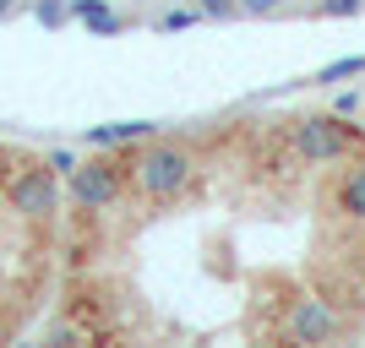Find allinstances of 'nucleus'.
Instances as JSON below:
<instances>
[{
  "label": "nucleus",
  "mask_w": 365,
  "mask_h": 348,
  "mask_svg": "<svg viewBox=\"0 0 365 348\" xmlns=\"http://www.w3.org/2000/svg\"><path fill=\"white\" fill-rule=\"evenodd\" d=\"M338 207H344V218L365 223V164L349 169V180H344V191H338Z\"/></svg>",
  "instance_id": "7"
},
{
  "label": "nucleus",
  "mask_w": 365,
  "mask_h": 348,
  "mask_svg": "<svg viewBox=\"0 0 365 348\" xmlns=\"http://www.w3.org/2000/svg\"><path fill=\"white\" fill-rule=\"evenodd\" d=\"M202 22V11H169V16H158V33H180V28H197Z\"/></svg>",
  "instance_id": "10"
},
{
  "label": "nucleus",
  "mask_w": 365,
  "mask_h": 348,
  "mask_svg": "<svg viewBox=\"0 0 365 348\" xmlns=\"http://www.w3.org/2000/svg\"><path fill=\"white\" fill-rule=\"evenodd\" d=\"M125 169L120 158H93V164H76L66 180H71V201L82 212H98V207H115L125 191Z\"/></svg>",
  "instance_id": "3"
},
{
  "label": "nucleus",
  "mask_w": 365,
  "mask_h": 348,
  "mask_svg": "<svg viewBox=\"0 0 365 348\" xmlns=\"http://www.w3.org/2000/svg\"><path fill=\"white\" fill-rule=\"evenodd\" d=\"M6 201H11V212H22V218H33V223H49V218L61 212V185H55V169H44V164L16 169L11 180H6Z\"/></svg>",
  "instance_id": "2"
},
{
  "label": "nucleus",
  "mask_w": 365,
  "mask_h": 348,
  "mask_svg": "<svg viewBox=\"0 0 365 348\" xmlns=\"http://www.w3.org/2000/svg\"><path fill=\"white\" fill-rule=\"evenodd\" d=\"M131 174H137V185L148 191L153 201H169V196H180L185 185H191V174H197V152L185 147V142H153L137 164H131Z\"/></svg>",
  "instance_id": "1"
},
{
  "label": "nucleus",
  "mask_w": 365,
  "mask_h": 348,
  "mask_svg": "<svg viewBox=\"0 0 365 348\" xmlns=\"http://www.w3.org/2000/svg\"><path fill=\"white\" fill-rule=\"evenodd\" d=\"M360 71H365V55H344V60H333L327 71H317V82L333 88V82H349V76H360Z\"/></svg>",
  "instance_id": "8"
},
{
  "label": "nucleus",
  "mask_w": 365,
  "mask_h": 348,
  "mask_svg": "<svg viewBox=\"0 0 365 348\" xmlns=\"http://www.w3.org/2000/svg\"><path fill=\"white\" fill-rule=\"evenodd\" d=\"M289 343H305V348H317V343H333L338 337V316H333V305H322V300H300L289 310Z\"/></svg>",
  "instance_id": "5"
},
{
  "label": "nucleus",
  "mask_w": 365,
  "mask_h": 348,
  "mask_svg": "<svg viewBox=\"0 0 365 348\" xmlns=\"http://www.w3.org/2000/svg\"><path fill=\"white\" fill-rule=\"evenodd\" d=\"M49 169H55V174H71L76 158H71V152H49Z\"/></svg>",
  "instance_id": "12"
},
{
  "label": "nucleus",
  "mask_w": 365,
  "mask_h": 348,
  "mask_svg": "<svg viewBox=\"0 0 365 348\" xmlns=\"http://www.w3.org/2000/svg\"><path fill=\"white\" fill-rule=\"evenodd\" d=\"M235 6H245V0H235Z\"/></svg>",
  "instance_id": "16"
},
{
  "label": "nucleus",
  "mask_w": 365,
  "mask_h": 348,
  "mask_svg": "<svg viewBox=\"0 0 365 348\" xmlns=\"http://www.w3.org/2000/svg\"><path fill=\"white\" fill-rule=\"evenodd\" d=\"M322 11H327V16H360L365 0H322Z\"/></svg>",
  "instance_id": "11"
},
{
  "label": "nucleus",
  "mask_w": 365,
  "mask_h": 348,
  "mask_svg": "<svg viewBox=\"0 0 365 348\" xmlns=\"http://www.w3.org/2000/svg\"><path fill=\"white\" fill-rule=\"evenodd\" d=\"M153 131H158L153 120H120V125H93L82 142H88V147H120V142H142V137H153Z\"/></svg>",
  "instance_id": "6"
},
{
  "label": "nucleus",
  "mask_w": 365,
  "mask_h": 348,
  "mask_svg": "<svg viewBox=\"0 0 365 348\" xmlns=\"http://www.w3.org/2000/svg\"><path fill=\"white\" fill-rule=\"evenodd\" d=\"M33 16H38L44 28H61V22H71V0H38Z\"/></svg>",
  "instance_id": "9"
},
{
  "label": "nucleus",
  "mask_w": 365,
  "mask_h": 348,
  "mask_svg": "<svg viewBox=\"0 0 365 348\" xmlns=\"http://www.w3.org/2000/svg\"><path fill=\"white\" fill-rule=\"evenodd\" d=\"M273 6H284V0H245V11H257V16H262V11H273Z\"/></svg>",
  "instance_id": "14"
},
{
  "label": "nucleus",
  "mask_w": 365,
  "mask_h": 348,
  "mask_svg": "<svg viewBox=\"0 0 365 348\" xmlns=\"http://www.w3.org/2000/svg\"><path fill=\"white\" fill-rule=\"evenodd\" d=\"M354 142L360 137L338 115H305V120H294V152H300L305 164H338Z\"/></svg>",
  "instance_id": "4"
},
{
  "label": "nucleus",
  "mask_w": 365,
  "mask_h": 348,
  "mask_svg": "<svg viewBox=\"0 0 365 348\" xmlns=\"http://www.w3.org/2000/svg\"><path fill=\"white\" fill-rule=\"evenodd\" d=\"M6 11H11V0H0V16H6Z\"/></svg>",
  "instance_id": "15"
},
{
  "label": "nucleus",
  "mask_w": 365,
  "mask_h": 348,
  "mask_svg": "<svg viewBox=\"0 0 365 348\" xmlns=\"http://www.w3.org/2000/svg\"><path fill=\"white\" fill-rule=\"evenodd\" d=\"M202 11H207V16H229V11H235V0H202Z\"/></svg>",
  "instance_id": "13"
}]
</instances>
